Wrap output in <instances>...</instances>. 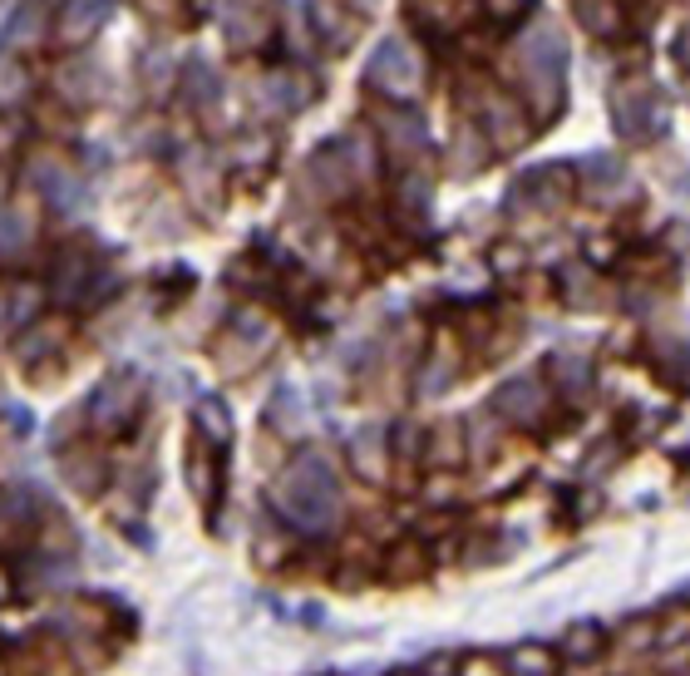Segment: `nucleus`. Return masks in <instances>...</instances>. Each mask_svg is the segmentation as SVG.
Wrapping results in <instances>:
<instances>
[{
    "instance_id": "obj_15",
    "label": "nucleus",
    "mask_w": 690,
    "mask_h": 676,
    "mask_svg": "<svg viewBox=\"0 0 690 676\" xmlns=\"http://www.w3.org/2000/svg\"><path fill=\"white\" fill-rule=\"evenodd\" d=\"M686 50H690V30H686Z\"/></svg>"
},
{
    "instance_id": "obj_13",
    "label": "nucleus",
    "mask_w": 690,
    "mask_h": 676,
    "mask_svg": "<svg viewBox=\"0 0 690 676\" xmlns=\"http://www.w3.org/2000/svg\"><path fill=\"white\" fill-rule=\"evenodd\" d=\"M449 666H454V662H449V656H439V662H429V676H449Z\"/></svg>"
},
{
    "instance_id": "obj_8",
    "label": "nucleus",
    "mask_w": 690,
    "mask_h": 676,
    "mask_svg": "<svg viewBox=\"0 0 690 676\" xmlns=\"http://www.w3.org/2000/svg\"><path fill=\"white\" fill-rule=\"evenodd\" d=\"M128 410H134V386H109L104 396L95 400L99 425H118V420H128Z\"/></svg>"
},
{
    "instance_id": "obj_12",
    "label": "nucleus",
    "mask_w": 690,
    "mask_h": 676,
    "mask_svg": "<svg viewBox=\"0 0 690 676\" xmlns=\"http://www.w3.org/2000/svg\"><path fill=\"white\" fill-rule=\"evenodd\" d=\"M459 676H503V666H493V662H468Z\"/></svg>"
},
{
    "instance_id": "obj_11",
    "label": "nucleus",
    "mask_w": 690,
    "mask_h": 676,
    "mask_svg": "<svg viewBox=\"0 0 690 676\" xmlns=\"http://www.w3.org/2000/svg\"><path fill=\"white\" fill-rule=\"evenodd\" d=\"M680 637H690V617H676V623L661 633V642H680Z\"/></svg>"
},
{
    "instance_id": "obj_7",
    "label": "nucleus",
    "mask_w": 690,
    "mask_h": 676,
    "mask_svg": "<svg viewBox=\"0 0 690 676\" xmlns=\"http://www.w3.org/2000/svg\"><path fill=\"white\" fill-rule=\"evenodd\" d=\"M484 118H489V129H493V139H518V109L509 104L503 95H489L484 99Z\"/></svg>"
},
{
    "instance_id": "obj_5",
    "label": "nucleus",
    "mask_w": 690,
    "mask_h": 676,
    "mask_svg": "<svg viewBox=\"0 0 690 676\" xmlns=\"http://www.w3.org/2000/svg\"><path fill=\"white\" fill-rule=\"evenodd\" d=\"M351 460H355V470H361L365 479H385V435H380V429H365V435H355V440H351Z\"/></svg>"
},
{
    "instance_id": "obj_9",
    "label": "nucleus",
    "mask_w": 690,
    "mask_h": 676,
    "mask_svg": "<svg viewBox=\"0 0 690 676\" xmlns=\"http://www.w3.org/2000/svg\"><path fill=\"white\" fill-rule=\"evenodd\" d=\"M25 242H30V223H25L21 213H0V258H11V252H21Z\"/></svg>"
},
{
    "instance_id": "obj_1",
    "label": "nucleus",
    "mask_w": 690,
    "mask_h": 676,
    "mask_svg": "<svg viewBox=\"0 0 690 676\" xmlns=\"http://www.w3.org/2000/svg\"><path fill=\"white\" fill-rule=\"evenodd\" d=\"M276 509L306 534H326L340 518V489L330 479L321 454H301L281 479H276Z\"/></svg>"
},
{
    "instance_id": "obj_6",
    "label": "nucleus",
    "mask_w": 690,
    "mask_h": 676,
    "mask_svg": "<svg viewBox=\"0 0 690 676\" xmlns=\"http://www.w3.org/2000/svg\"><path fill=\"white\" fill-rule=\"evenodd\" d=\"M509 666H513V676H552V672H557V666H552V652H548L542 642H523V647H513Z\"/></svg>"
},
{
    "instance_id": "obj_14",
    "label": "nucleus",
    "mask_w": 690,
    "mask_h": 676,
    "mask_svg": "<svg viewBox=\"0 0 690 676\" xmlns=\"http://www.w3.org/2000/svg\"><path fill=\"white\" fill-rule=\"evenodd\" d=\"M0 598H5V573H0Z\"/></svg>"
},
{
    "instance_id": "obj_2",
    "label": "nucleus",
    "mask_w": 690,
    "mask_h": 676,
    "mask_svg": "<svg viewBox=\"0 0 690 676\" xmlns=\"http://www.w3.org/2000/svg\"><path fill=\"white\" fill-rule=\"evenodd\" d=\"M616 118H622V129H627L631 139H656V134L666 129V104L656 99V89L631 85L616 95Z\"/></svg>"
},
{
    "instance_id": "obj_10",
    "label": "nucleus",
    "mask_w": 690,
    "mask_h": 676,
    "mask_svg": "<svg viewBox=\"0 0 690 676\" xmlns=\"http://www.w3.org/2000/svg\"><path fill=\"white\" fill-rule=\"evenodd\" d=\"M563 652H567V656H592V652H602V633H597L592 623L573 627V633L563 637Z\"/></svg>"
},
{
    "instance_id": "obj_3",
    "label": "nucleus",
    "mask_w": 690,
    "mask_h": 676,
    "mask_svg": "<svg viewBox=\"0 0 690 676\" xmlns=\"http://www.w3.org/2000/svg\"><path fill=\"white\" fill-rule=\"evenodd\" d=\"M371 75L380 79L390 95H414V89H419V60H414L410 45H385V50L375 54Z\"/></svg>"
},
{
    "instance_id": "obj_4",
    "label": "nucleus",
    "mask_w": 690,
    "mask_h": 676,
    "mask_svg": "<svg viewBox=\"0 0 690 676\" xmlns=\"http://www.w3.org/2000/svg\"><path fill=\"white\" fill-rule=\"evenodd\" d=\"M542 405H548V390H542L538 376H518L499 390V410L509 420H518V425H532L542 415Z\"/></svg>"
}]
</instances>
